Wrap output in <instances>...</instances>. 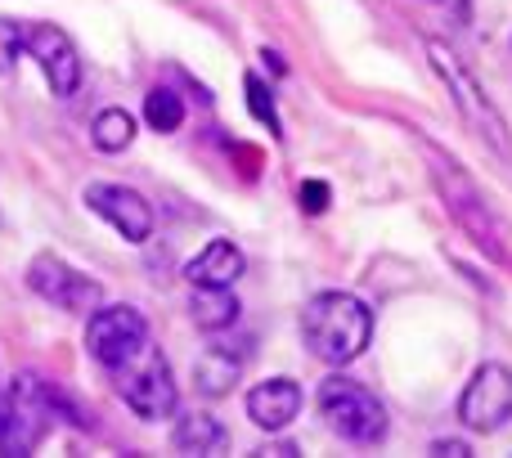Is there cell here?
I'll return each instance as SVG.
<instances>
[{
	"instance_id": "d6986e66",
	"label": "cell",
	"mask_w": 512,
	"mask_h": 458,
	"mask_svg": "<svg viewBox=\"0 0 512 458\" xmlns=\"http://www.w3.org/2000/svg\"><path fill=\"white\" fill-rule=\"evenodd\" d=\"M243 86H248V108H252V117H256L261 126H270V131H279V113H274V95H270V86H265V81L256 77V72H252L248 81H243Z\"/></svg>"
},
{
	"instance_id": "44dd1931",
	"label": "cell",
	"mask_w": 512,
	"mask_h": 458,
	"mask_svg": "<svg viewBox=\"0 0 512 458\" xmlns=\"http://www.w3.org/2000/svg\"><path fill=\"white\" fill-rule=\"evenodd\" d=\"M301 212H310V216H319L328 207V185L324 180H306V185H301Z\"/></svg>"
},
{
	"instance_id": "277c9868",
	"label": "cell",
	"mask_w": 512,
	"mask_h": 458,
	"mask_svg": "<svg viewBox=\"0 0 512 458\" xmlns=\"http://www.w3.org/2000/svg\"><path fill=\"white\" fill-rule=\"evenodd\" d=\"M319 418L328 423V432L351 441V445H382L387 441V409L378 405V396H373L369 387L342 378V373L319 382Z\"/></svg>"
},
{
	"instance_id": "2e32d148",
	"label": "cell",
	"mask_w": 512,
	"mask_h": 458,
	"mask_svg": "<svg viewBox=\"0 0 512 458\" xmlns=\"http://www.w3.org/2000/svg\"><path fill=\"white\" fill-rule=\"evenodd\" d=\"M239 369L243 364L234 360V351H225V346H207L203 355H198V364H194V378H198V391L203 396H225V391L239 382Z\"/></svg>"
},
{
	"instance_id": "4fadbf2b",
	"label": "cell",
	"mask_w": 512,
	"mask_h": 458,
	"mask_svg": "<svg viewBox=\"0 0 512 458\" xmlns=\"http://www.w3.org/2000/svg\"><path fill=\"white\" fill-rule=\"evenodd\" d=\"M243 265L248 261H243V252L230 243V238H212V243L185 265V279L194 283V288H234Z\"/></svg>"
},
{
	"instance_id": "7402d4cb",
	"label": "cell",
	"mask_w": 512,
	"mask_h": 458,
	"mask_svg": "<svg viewBox=\"0 0 512 458\" xmlns=\"http://www.w3.org/2000/svg\"><path fill=\"white\" fill-rule=\"evenodd\" d=\"M432 454H454V458H463V454H468V445H463V441H436Z\"/></svg>"
},
{
	"instance_id": "30bf717a",
	"label": "cell",
	"mask_w": 512,
	"mask_h": 458,
	"mask_svg": "<svg viewBox=\"0 0 512 458\" xmlns=\"http://www.w3.org/2000/svg\"><path fill=\"white\" fill-rule=\"evenodd\" d=\"M23 50L36 59V68L45 72V81H50V90L59 99L77 95L81 86V59H77V45H72V36L63 32V27L54 23H27L23 27Z\"/></svg>"
},
{
	"instance_id": "52a82bcc",
	"label": "cell",
	"mask_w": 512,
	"mask_h": 458,
	"mask_svg": "<svg viewBox=\"0 0 512 458\" xmlns=\"http://www.w3.org/2000/svg\"><path fill=\"white\" fill-rule=\"evenodd\" d=\"M27 288L36 292V297H45L50 306L68 310V315H95L99 301H104V288H99L90 274L72 270L63 256L54 252H41L32 256V265H27Z\"/></svg>"
},
{
	"instance_id": "8fae6325",
	"label": "cell",
	"mask_w": 512,
	"mask_h": 458,
	"mask_svg": "<svg viewBox=\"0 0 512 458\" xmlns=\"http://www.w3.org/2000/svg\"><path fill=\"white\" fill-rule=\"evenodd\" d=\"M86 207L95 216H104V221L113 225L126 243H144V238L153 234V207L126 185L95 180V185H86Z\"/></svg>"
},
{
	"instance_id": "9c48e42d",
	"label": "cell",
	"mask_w": 512,
	"mask_h": 458,
	"mask_svg": "<svg viewBox=\"0 0 512 458\" xmlns=\"http://www.w3.org/2000/svg\"><path fill=\"white\" fill-rule=\"evenodd\" d=\"M149 346V324L135 306H99L90 315V328H86V351L104 364L108 373L117 364H126L131 355H140Z\"/></svg>"
},
{
	"instance_id": "ba28073f",
	"label": "cell",
	"mask_w": 512,
	"mask_h": 458,
	"mask_svg": "<svg viewBox=\"0 0 512 458\" xmlns=\"http://www.w3.org/2000/svg\"><path fill=\"white\" fill-rule=\"evenodd\" d=\"M512 418V369L499 360L481 364L459 396V423L477 436L499 432Z\"/></svg>"
},
{
	"instance_id": "5bb4252c",
	"label": "cell",
	"mask_w": 512,
	"mask_h": 458,
	"mask_svg": "<svg viewBox=\"0 0 512 458\" xmlns=\"http://www.w3.org/2000/svg\"><path fill=\"white\" fill-rule=\"evenodd\" d=\"M171 445H176L180 454H221L225 450V427L216 423L212 414H185L176 423V436H171Z\"/></svg>"
},
{
	"instance_id": "ffe728a7",
	"label": "cell",
	"mask_w": 512,
	"mask_h": 458,
	"mask_svg": "<svg viewBox=\"0 0 512 458\" xmlns=\"http://www.w3.org/2000/svg\"><path fill=\"white\" fill-rule=\"evenodd\" d=\"M18 50H23V27H18L14 18H0V72L14 68Z\"/></svg>"
},
{
	"instance_id": "7c38bea8",
	"label": "cell",
	"mask_w": 512,
	"mask_h": 458,
	"mask_svg": "<svg viewBox=\"0 0 512 458\" xmlns=\"http://www.w3.org/2000/svg\"><path fill=\"white\" fill-rule=\"evenodd\" d=\"M297 414H301V387L292 378L256 382L248 391V418L261 432H283Z\"/></svg>"
},
{
	"instance_id": "5b68a950",
	"label": "cell",
	"mask_w": 512,
	"mask_h": 458,
	"mask_svg": "<svg viewBox=\"0 0 512 458\" xmlns=\"http://www.w3.org/2000/svg\"><path fill=\"white\" fill-rule=\"evenodd\" d=\"M54 409H59V391L41 373L14 378V387L0 396V454H32Z\"/></svg>"
},
{
	"instance_id": "6da1fadb",
	"label": "cell",
	"mask_w": 512,
	"mask_h": 458,
	"mask_svg": "<svg viewBox=\"0 0 512 458\" xmlns=\"http://www.w3.org/2000/svg\"><path fill=\"white\" fill-rule=\"evenodd\" d=\"M301 337L324 364H351L373 337V310L351 292H319L301 310Z\"/></svg>"
},
{
	"instance_id": "3957f363",
	"label": "cell",
	"mask_w": 512,
	"mask_h": 458,
	"mask_svg": "<svg viewBox=\"0 0 512 458\" xmlns=\"http://www.w3.org/2000/svg\"><path fill=\"white\" fill-rule=\"evenodd\" d=\"M427 59H432L436 77L445 81V90H450L454 108L463 113V122L472 126V135H477L486 149H495L504 162H512V131H508L504 113H499V104L481 90V81L463 68L459 54H454L445 41H427Z\"/></svg>"
},
{
	"instance_id": "9a60e30c",
	"label": "cell",
	"mask_w": 512,
	"mask_h": 458,
	"mask_svg": "<svg viewBox=\"0 0 512 458\" xmlns=\"http://www.w3.org/2000/svg\"><path fill=\"white\" fill-rule=\"evenodd\" d=\"M189 315L203 333H221L239 319V297L230 288H194V301H189Z\"/></svg>"
},
{
	"instance_id": "ac0fdd59",
	"label": "cell",
	"mask_w": 512,
	"mask_h": 458,
	"mask_svg": "<svg viewBox=\"0 0 512 458\" xmlns=\"http://www.w3.org/2000/svg\"><path fill=\"white\" fill-rule=\"evenodd\" d=\"M144 122H149L158 135L180 131V122H185V104H180L176 90H167V86L149 90V95H144Z\"/></svg>"
},
{
	"instance_id": "e0dca14e",
	"label": "cell",
	"mask_w": 512,
	"mask_h": 458,
	"mask_svg": "<svg viewBox=\"0 0 512 458\" xmlns=\"http://www.w3.org/2000/svg\"><path fill=\"white\" fill-rule=\"evenodd\" d=\"M90 140H95L99 153H122V149H131V140H135V117L126 113V108H104V113L95 117V126H90Z\"/></svg>"
},
{
	"instance_id": "8992f818",
	"label": "cell",
	"mask_w": 512,
	"mask_h": 458,
	"mask_svg": "<svg viewBox=\"0 0 512 458\" xmlns=\"http://www.w3.org/2000/svg\"><path fill=\"white\" fill-rule=\"evenodd\" d=\"M117 378V396L126 400V409H131L135 418H144V423H162V418L176 414V378H171V364L162 351H153V346H144L140 355H131L126 364H117L113 369Z\"/></svg>"
},
{
	"instance_id": "7a4b0ae2",
	"label": "cell",
	"mask_w": 512,
	"mask_h": 458,
	"mask_svg": "<svg viewBox=\"0 0 512 458\" xmlns=\"http://www.w3.org/2000/svg\"><path fill=\"white\" fill-rule=\"evenodd\" d=\"M427 149V162H432V180H436V194H441L445 212H450V221L463 229V234L472 238V243L481 247V252L490 256V261H508V247H504V229H499L495 212H490V203L481 198L477 180L468 176V171L459 167V162L450 158V153H441L436 144H423Z\"/></svg>"
}]
</instances>
